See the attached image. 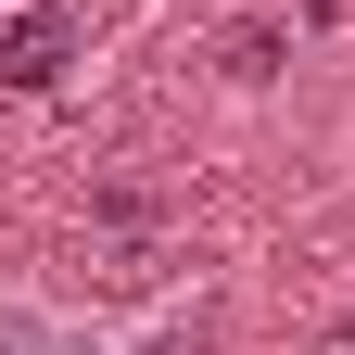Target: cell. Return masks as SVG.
Wrapping results in <instances>:
<instances>
[{
	"mask_svg": "<svg viewBox=\"0 0 355 355\" xmlns=\"http://www.w3.org/2000/svg\"><path fill=\"white\" fill-rule=\"evenodd\" d=\"M330 355H355V343H330Z\"/></svg>",
	"mask_w": 355,
	"mask_h": 355,
	"instance_id": "277c9868",
	"label": "cell"
},
{
	"mask_svg": "<svg viewBox=\"0 0 355 355\" xmlns=\"http://www.w3.org/2000/svg\"><path fill=\"white\" fill-rule=\"evenodd\" d=\"M0 355H127V343L89 330V318H64L51 292H0Z\"/></svg>",
	"mask_w": 355,
	"mask_h": 355,
	"instance_id": "7a4b0ae2",
	"label": "cell"
},
{
	"mask_svg": "<svg viewBox=\"0 0 355 355\" xmlns=\"http://www.w3.org/2000/svg\"><path fill=\"white\" fill-rule=\"evenodd\" d=\"M279 51H292V38L266 26V13H241V26H229V76H241V89H266V76H279Z\"/></svg>",
	"mask_w": 355,
	"mask_h": 355,
	"instance_id": "3957f363",
	"label": "cell"
},
{
	"mask_svg": "<svg viewBox=\"0 0 355 355\" xmlns=\"http://www.w3.org/2000/svg\"><path fill=\"white\" fill-rule=\"evenodd\" d=\"M76 0H26V13L13 26H0V89H26V102H38V89H64V64H76Z\"/></svg>",
	"mask_w": 355,
	"mask_h": 355,
	"instance_id": "6da1fadb",
	"label": "cell"
}]
</instances>
